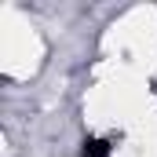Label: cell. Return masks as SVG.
<instances>
[{
	"label": "cell",
	"mask_w": 157,
	"mask_h": 157,
	"mask_svg": "<svg viewBox=\"0 0 157 157\" xmlns=\"http://www.w3.org/2000/svg\"><path fill=\"white\" fill-rule=\"evenodd\" d=\"M80 157H110V143L106 139H84L80 143Z\"/></svg>",
	"instance_id": "obj_1"
}]
</instances>
